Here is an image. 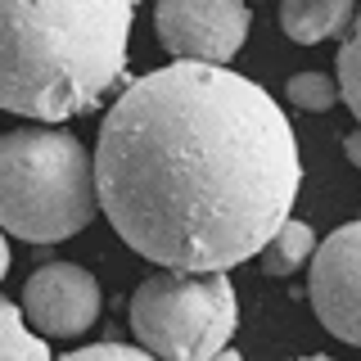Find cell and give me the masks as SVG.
Listing matches in <instances>:
<instances>
[{
  "instance_id": "obj_1",
  "label": "cell",
  "mask_w": 361,
  "mask_h": 361,
  "mask_svg": "<svg viewBox=\"0 0 361 361\" xmlns=\"http://www.w3.org/2000/svg\"><path fill=\"white\" fill-rule=\"evenodd\" d=\"M99 208L167 271H231L289 221L302 180L289 113L231 68L167 63L118 95L95 149Z\"/></svg>"
},
{
  "instance_id": "obj_2",
  "label": "cell",
  "mask_w": 361,
  "mask_h": 361,
  "mask_svg": "<svg viewBox=\"0 0 361 361\" xmlns=\"http://www.w3.org/2000/svg\"><path fill=\"white\" fill-rule=\"evenodd\" d=\"M127 0H0V109L63 122L95 109L127 68Z\"/></svg>"
},
{
  "instance_id": "obj_3",
  "label": "cell",
  "mask_w": 361,
  "mask_h": 361,
  "mask_svg": "<svg viewBox=\"0 0 361 361\" xmlns=\"http://www.w3.org/2000/svg\"><path fill=\"white\" fill-rule=\"evenodd\" d=\"M99 212L95 158L54 127H18L0 135V231L27 244L82 235Z\"/></svg>"
},
{
  "instance_id": "obj_4",
  "label": "cell",
  "mask_w": 361,
  "mask_h": 361,
  "mask_svg": "<svg viewBox=\"0 0 361 361\" xmlns=\"http://www.w3.org/2000/svg\"><path fill=\"white\" fill-rule=\"evenodd\" d=\"M240 321L226 271H158L131 293V330L158 361H217Z\"/></svg>"
},
{
  "instance_id": "obj_5",
  "label": "cell",
  "mask_w": 361,
  "mask_h": 361,
  "mask_svg": "<svg viewBox=\"0 0 361 361\" xmlns=\"http://www.w3.org/2000/svg\"><path fill=\"white\" fill-rule=\"evenodd\" d=\"M248 23L253 14L240 0H163L154 9L158 41L176 54V63L226 68L244 50Z\"/></svg>"
},
{
  "instance_id": "obj_6",
  "label": "cell",
  "mask_w": 361,
  "mask_h": 361,
  "mask_svg": "<svg viewBox=\"0 0 361 361\" xmlns=\"http://www.w3.org/2000/svg\"><path fill=\"white\" fill-rule=\"evenodd\" d=\"M312 312L334 338L361 348V221H348L312 257Z\"/></svg>"
},
{
  "instance_id": "obj_7",
  "label": "cell",
  "mask_w": 361,
  "mask_h": 361,
  "mask_svg": "<svg viewBox=\"0 0 361 361\" xmlns=\"http://www.w3.org/2000/svg\"><path fill=\"white\" fill-rule=\"evenodd\" d=\"M99 280L77 262H45L23 285V316L27 325H37V334L50 338L86 334L99 321Z\"/></svg>"
},
{
  "instance_id": "obj_8",
  "label": "cell",
  "mask_w": 361,
  "mask_h": 361,
  "mask_svg": "<svg viewBox=\"0 0 361 361\" xmlns=\"http://www.w3.org/2000/svg\"><path fill=\"white\" fill-rule=\"evenodd\" d=\"M353 23H357V9L348 0H285L280 5V32L298 45L343 37Z\"/></svg>"
},
{
  "instance_id": "obj_9",
  "label": "cell",
  "mask_w": 361,
  "mask_h": 361,
  "mask_svg": "<svg viewBox=\"0 0 361 361\" xmlns=\"http://www.w3.org/2000/svg\"><path fill=\"white\" fill-rule=\"evenodd\" d=\"M316 248H321V244H316V231H312V226L289 217V221L267 240L262 253H257V267H262L267 276H293L298 267H307L312 257H316Z\"/></svg>"
},
{
  "instance_id": "obj_10",
  "label": "cell",
  "mask_w": 361,
  "mask_h": 361,
  "mask_svg": "<svg viewBox=\"0 0 361 361\" xmlns=\"http://www.w3.org/2000/svg\"><path fill=\"white\" fill-rule=\"evenodd\" d=\"M0 361H54L45 338L27 325L23 307L0 298Z\"/></svg>"
},
{
  "instance_id": "obj_11",
  "label": "cell",
  "mask_w": 361,
  "mask_h": 361,
  "mask_svg": "<svg viewBox=\"0 0 361 361\" xmlns=\"http://www.w3.org/2000/svg\"><path fill=\"white\" fill-rule=\"evenodd\" d=\"M289 104L293 109H302V113H330L338 99H343V90H338V77L330 73H298V77H289Z\"/></svg>"
},
{
  "instance_id": "obj_12",
  "label": "cell",
  "mask_w": 361,
  "mask_h": 361,
  "mask_svg": "<svg viewBox=\"0 0 361 361\" xmlns=\"http://www.w3.org/2000/svg\"><path fill=\"white\" fill-rule=\"evenodd\" d=\"M338 90H343V104L361 122V9H357V23L348 27L343 45H338Z\"/></svg>"
},
{
  "instance_id": "obj_13",
  "label": "cell",
  "mask_w": 361,
  "mask_h": 361,
  "mask_svg": "<svg viewBox=\"0 0 361 361\" xmlns=\"http://www.w3.org/2000/svg\"><path fill=\"white\" fill-rule=\"evenodd\" d=\"M59 361H158L149 357L145 348H127V343H90V348H77Z\"/></svg>"
},
{
  "instance_id": "obj_14",
  "label": "cell",
  "mask_w": 361,
  "mask_h": 361,
  "mask_svg": "<svg viewBox=\"0 0 361 361\" xmlns=\"http://www.w3.org/2000/svg\"><path fill=\"white\" fill-rule=\"evenodd\" d=\"M343 149H348V158H353V163L361 167V127H357V131H348V140H343Z\"/></svg>"
},
{
  "instance_id": "obj_15",
  "label": "cell",
  "mask_w": 361,
  "mask_h": 361,
  "mask_svg": "<svg viewBox=\"0 0 361 361\" xmlns=\"http://www.w3.org/2000/svg\"><path fill=\"white\" fill-rule=\"evenodd\" d=\"M5 271H9V244H5V235H0V280H5Z\"/></svg>"
},
{
  "instance_id": "obj_16",
  "label": "cell",
  "mask_w": 361,
  "mask_h": 361,
  "mask_svg": "<svg viewBox=\"0 0 361 361\" xmlns=\"http://www.w3.org/2000/svg\"><path fill=\"white\" fill-rule=\"evenodd\" d=\"M217 361H244V357H240V353H231V348H226V353H221Z\"/></svg>"
},
{
  "instance_id": "obj_17",
  "label": "cell",
  "mask_w": 361,
  "mask_h": 361,
  "mask_svg": "<svg viewBox=\"0 0 361 361\" xmlns=\"http://www.w3.org/2000/svg\"><path fill=\"white\" fill-rule=\"evenodd\" d=\"M298 361H334V357H298Z\"/></svg>"
}]
</instances>
